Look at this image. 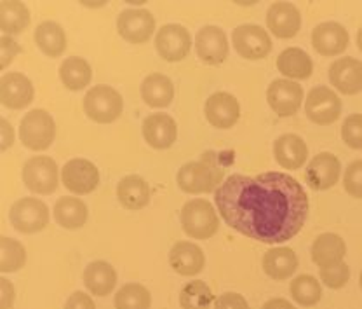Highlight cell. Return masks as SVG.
<instances>
[{
    "label": "cell",
    "mask_w": 362,
    "mask_h": 309,
    "mask_svg": "<svg viewBox=\"0 0 362 309\" xmlns=\"http://www.w3.org/2000/svg\"><path fill=\"white\" fill-rule=\"evenodd\" d=\"M115 309H150L152 296L139 283H126L115 293Z\"/></svg>",
    "instance_id": "d590c367"
},
{
    "label": "cell",
    "mask_w": 362,
    "mask_h": 309,
    "mask_svg": "<svg viewBox=\"0 0 362 309\" xmlns=\"http://www.w3.org/2000/svg\"><path fill=\"white\" fill-rule=\"evenodd\" d=\"M312 261H314L320 269L338 266L343 262L346 255V245L341 236L334 232H324L312 245Z\"/></svg>",
    "instance_id": "cb8c5ba5"
},
{
    "label": "cell",
    "mask_w": 362,
    "mask_h": 309,
    "mask_svg": "<svg viewBox=\"0 0 362 309\" xmlns=\"http://www.w3.org/2000/svg\"><path fill=\"white\" fill-rule=\"evenodd\" d=\"M341 138L352 149H362V116L352 114L343 120Z\"/></svg>",
    "instance_id": "74e56055"
},
{
    "label": "cell",
    "mask_w": 362,
    "mask_h": 309,
    "mask_svg": "<svg viewBox=\"0 0 362 309\" xmlns=\"http://www.w3.org/2000/svg\"><path fill=\"white\" fill-rule=\"evenodd\" d=\"M349 43L350 37L345 26L334 21L317 25L312 32V46L322 56L341 55L349 47Z\"/></svg>",
    "instance_id": "ac0fdd59"
},
{
    "label": "cell",
    "mask_w": 362,
    "mask_h": 309,
    "mask_svg": "<svg viewBox=\"0 0 362 309\" xmlns=\"http://www.w3.org/2000/svg\"><path fill=\"white\" fill-rule=\"evenodd\" d=\"M143 137L153 149H169L178 137V126L171 116L158 112L143 120Z\"/></svg>",
    "instance_id": "44dd1931"
},
{
    "label": "cell",
    "mask_w": 362,
    "mask_h": 309,
    "mask_svg": "<svg viewBox=\"0 0 362 309\" xmlns=\"http://www.w3.org/2000/svg\"><path fill=\"white\" fill-rule=\"evenodd\" d=\"M181 225L183 231L194 240H207L216 235L220 218L216 210L206 199H192L181 208Z\"/></svg>",
    "instance_id": "3957f363"
},
{
    "label": "cell",
    "mask_w": 362,
    "mask_h": 309,
    "mask_svg": "<svg viewBox=\"0 0 362 309\" xmlns=\"http://www.w3.org/2000/svg\"><path fill=\"white\" fill-rule=\"evenodd\" d=\"M341 173V164L334 154L320 152L308 163L305 179L314 191H327L337 186Z\"/></svg>",
    "instance_id": "9a60e30c"
},
{
    "label": "cell",
    "mask_w": 362,
    "mask_h": 309,
    "mask_svg": "<svg viewBox=\"0 0 362 309\" xmlns=\"http://www.w3.org/2000/svg\"><path fill=\"white\" fill-rule=\"evenodd\" d=\"M320 281L329 288H343L350 280V267L345 262L338 264V266L327 267V269H319Z\"/></svg>",
    "instance_id": "f35d334b"
},
{
    "label": "cell",
    "mask_w": 362,
    "mask_h": 309,
    "mask_svg": "<svg viewBox=\"0 0 362 309\" xmlns=\"http://www.w3.org/2000/svg\"><path fill=\"white\" fill-rule=\"evenodd\" d=\"M86 288L96 297L110 296L117 285V271L112 264L105 261H94L84 269Z\"/></svg>",
    "instance_id": "484cf974"
},
{
    "label": "cell",
    "mask_w": 362,
    "mask_h": 309,
    "mask_svg": "<svg viewBox=\"0 0 362 309\" xmlns=\"http://www.w3.org/2000/svg\"><path fill=\"white\" fill-rule=\"evenodd\" d=\"M56 137V124L52 116L42 108L30 111L20 123V138L23 145L32 150H45Z\"/></svg>",
    "instance_id": "5b68a950"
},
{
    "label": "cell",
    "mask_w": 362,
    "mask_h": 309,
    "mask_svg": "<svg viewBox=\"0 0 362 309\" xmlns=\"http://www.w3.org/2000/svg\"><path fill=\"white\" fill-rule=\"evenodd\" d=\"M88 206L82 199L63 196L54 205V218L62 227L78 229L88 222Z\"/></svg>",
    "instance_id": "4dcf8cb0"
},
{
    "label": "cell",
    "mask_w": 362,
    "mask_h": 309,
    "mask_svg": "<svg viewBox=\"0 0 362 309\" xmlns=\"http://www.w3.org/2000/svg\"><path fill=\"white\" fill-rule=\"evenodd\" d=\"M343 186L349 196L356 199H362V159L352 161L346 167L345 176H343Z\"/></svg>",
    "instance_id": "ab89813d"
},
{
    "label": "cell",
    "mask_w": 362,
    "mask_h": 309,
    "mask_svg": "<svg viewBox=\"0 0 362 309\" xmlns=\"http://www.w3.org/2000/svg\"><path fill=\"white\" fill-rule=\"evenodd\" d=\"M117 198L120 205L127 210H141L145 208L152 198L148 182L138 175L124 176L117 186Z\"/></svg>",
    "instance_id": "d4e9b609"
},
{
    "label": "cell",
    "mask_w": 362,
    "mask_h": 309,
    "mask_svg": "<svg viewBox=\"0 0 362 309\" xmlns=\"http://www.w3.org/2000/svg\"><path fill=\"white\" fill-rule=\"evenodd\" d=\"M275 161L284 169H298L308 157V147L301 137L294 133L281 135L274 143Z\"/></svg>",
    "instance_id": "603a6c76"
},
{
    "label": "cell",
    "mask_w": 362,
    "mask_h": 309,
    "mask_svg": "<svg viewBox=\"0 0 362 309\" xmlns=\"http://www.w3.org/2000/svg\"><path fill=\"white\" fill-rule=\"evenodd\" d=\"M141 98L148 107L164 108L175 98V86L173 81L164 74L146 75L141 84Z\"/></svg>",
    "instance_id": "83f0119b"
},
{
    "label": "cell",
    "mask_w": 362,
    "mask_h": 309,
    "mask_svg": "<svg viewBox=\"0 0 362 309\" xmlns=\"http://www.w3.org/2000/svg\"><path fill=\"white\" fill-rule=\"evenodd\" d=\"M21 46L16 40L11 39L9 35H4L0 39V69L6 70L7 65L14 60V56L20 55Z\"/></svg>",
    "instance_id": "60d3db41"
},
{
    "label": "cell",
    "mask_w": 362,
    "mask_h": 309,
    "mask_svg": "<svg viewBox=\"0 0 362 309\" xmlns=\"http://www.w3.org/2000/svg\"><path fill=\"white\" fill-rule=\"evenodd\" d=\"M289 292H291L294 303H298L300 306H315L322 299V286L312 274H300L294 278L289 285Z\"/></svg>",
    "instance_id": "836d02e7"
},
{
    "label": "cell",
    "mask_w": 362,
    "mask_h": 309,
    "mask_svg": "<svg viewBox=\"0 0 362 309\" xmlns=\"http://www.w3.org/2000/svg\"><path fill=\"white\" fill-rule=\"evenodd\" d=\"M23 180L35 194H52L58 189V164L52 157H30L23 167Z\"/></svg>",
    "instance_id": "ba28073f"
},
{
    "label": "cell",
    "mask_w": 362,
    "mask_h": 309,
    "mask_svg": "<svg viewBox=\"0 0 362 309\" xmlns=\"http://www.w3.org/2000/svg\"><path fill=\"white\" fill-rule=\"evenodd\" d=\"M357 46H359V51L362 52V26H361L359 33H357Z\"/></svg>",
    "instance_id": "7dc6e473"
},
{
    "label": "cell",
    "mask_w": 362,
    "mask_h": 309,
    "mask_svg": "<svg viewBox=\"0 0 362 309\" xmlns=\"http://www.w3.org/2000/svg\"><path fill=\"white\" fill-rule=\"evenodd\" d=\"M124 111V100L112 86L100 84L90 88L84 96V112L94 123L110 124L120 118Z\"/></svg>",
    "instance_id": "277c9868"
},
{
    "label": "cell",
    "mask_w": 362,
    "mask_h": 309,
    "mask_svg": "<svg viewBox=\"0 0 362 309\" xmlns=\"http://www.w3.org/2000/svg\"><path fill=\"white\" fill-rule=\"evenodd\" d=\"M329 81L343 95L362 91V62L356 58H339L331 63Z\"/></svg>",
    "instance_id": "ffe728a7"
},
{
    "label": "cell",
    "mask_w": 362,
    "mask_h": 309,
    "mask_svg": "<svg viewBox=\"0 0 362 309\" xmlns=\"http://www.w3.org/2000/svg\"><path fill=\"white\" fill-rule=\"evenodd\" d=\"M59 77L62 82L71 91H78L84 89L93 79V70H90L89 63L81 56H70L65 60L59 67Z\"/></svg>",
    "instance_id": "1f68e13d"
},
{
    "label": "cell",
    "mask_w": 362,
    "mask_h": 309,
    "mask_svg": "<svg viewBox=\"0 0 362 309\" xmlns=\"http://www.w3.org/2000/svg\"><path fill=\"white\" fill-rule=\"evenodd\" d=\"M9 220L16 231L23 235L40 232L49 224V208L44 201L35 198L18 199L9 212Z\"/></svg>",
    "instance_id": "8992f818"
},
{
    "label": "cell",
    "mask_w": 362,
    "mask_h": 309,
    "mask_svg": "<svg viewBox=\"0 0 362 309\" xmlns=\"http://www.w3.org/2000/svg\"><path fill=\"white\" fill-rule=\"evenodd\" d=\"M305 114L312 123L320 124V126L333 124L341 114V100L333 89L326 86H315L307 95Z\"/></svg>",
    "instance_id": "52a82bcc"
},
{
    "label": "cell",
    "mask_w": 362,
    "mask_h": 309,
    "mask_svg": "<svg viewBox=\"0 0 362 309\" xmlns=\"http://www.w3.org/2000/svg\"><path fill=\"white\" fill-rule=\"evenodd\" d=\"M226 225L259 243L293 240L308 217V196L288 173L232 175L214 194Z\"/></svg>",
    "instance_id": "6da1fadb"
},
{
    "label": "cell",
    "mask_w": 362,
    "mask_h": 309,
    "mask_svg": "<svg viewBox=\"0 0 362 309\" xmlns=\"http://www.w3.org/2000/svg\"><path fill=\"white\" fill-rule=\"evenodd\" d=\"M267 100L272 111L281 118H291L303 101V88L289 79H277L267 89Z\"/></svg>",
    "instance_id": "8fae6325"
},
{
    "label": "cell",
    "mask_w": 362,
    "mask_h": 309,
    "mask_svg": "<svg viewBox=\"0 0 362 309\" xmlns=\"http://www.w3.org/2000/svg\"><path fill=\"white\" fill-rule=\"evenodd\" d=\"M277 70L282 75L291 79H308L314 72V63L312 58L300 47H288L279 55Z\"/></svg>",
    "instance_id": "f1b7e54d"
},
{
    "label": "cell",
    "mask_w": 362,
    "mask_h": 309,
    "mask_svg": "<svg viewBox=\"0 0 362 309\" xmlns=\"http://www.w3.org/2000/svg\"><path fill=\"white\" fill-rule=\"evenodd\" d=\"M263 269L272 280H288L298 269V257L293 248L277 247L263 255Z\"/></svg>",
    "instance_id": "4316f807"
},
{
    "label": "cell",
    "mask_w": 362,
    "mask_h": 309,
    "mask_svg": "<svg viewBox=\"0 0 362 309\" xmlns=\"http://www.w3.org/2000/svg\"><path fill=\"white\" fill-rule=\"evenodd\" d=\"M214 309H249L246 297L237 292H225L223 296L216 297Z\"/></svg>",
    "instance_id": "b9f144b4"
},
{
    "label": "cell",
    "mask_w": 362,
    "mask_h": 309,
    "mask_svg": "<svg viewBox=\"0 0 362 309\" xmlns=\"http://www.w3.org/2000/svg\"><path fill=\"white\" fill-rule=\"evenodd\" d=\"M269 30L279 39H291L301 28V14L296 6L289 2L272 4L267 13Z\"/></svg>",
    "instance_id": "d6986e66"
},
{
    "label": "cell",
    "mask_w": 362,
    "mask_h": 309,
    "mask_svg": "<svg viewBox=\"0 0 362 309\" xmlns=\"http://www.w3.org/2000/svg\"><path fill=\"white\" fill-rule=\"evenodd\" d=\"M26 262L25 247L16 240L7 236L0 238V271L2 273H16Z\"/></svg>",
    "instance_id": "8d00e7d4"
},
{
    "label": "cell",
    "mask_w": 362,
    "mask_h": 309,
    "mask_svg": "<svg viewBox=\"0 0 362 309\" xmlns=\"http://www.w3.org/2000/svg\"><path fill=\"white\" fill-rule=\"evenodd\" d=\"M359 283H361V288H362V273H361V278H359Z\"/></svg>",
    "instance_id": "c3c4849f"
},
{
    "label": "cell",
    "mask_w": 362,
    "mask_h": 309,
    "mask_svg": "<svg viewBox=\"0 0 362 309\" xmlns=\"http://www.w3.org/2000/svg\"><path fill=\"white\" fill-rule=\"evenodd\" d=\"M156 47L165 62H181L190 52L192 37L185 26L164 25L156 35Z\"/></svg>",
    "instance_id": "7c38bea8"
},
{
    "label": "cell",
    "mask_w": 362,
    "mask_h": 309,
    "mask_svg": "<svg viewBox=\"0 0 362 309\" xmlns=\"http://www.w3.org/2000/svg\"><path fill=\"white\" fill-rule=\"evenodd\" d=\"M262 309H296V308H294L289 300L281 299V297H275V299L267 300Z\"/></svg>",
    "instance_id": "bcb514c9"
},
{
    "label": "cell",
    "mask_w": 362,
    "mask_h": 309,
    "mask_svg": "<svg viewBox=\"0 0 362 309\" xmlns=\"http://www.w3.org/2000/svg\"><path fill=\"white\" fill-rule=\"evenodd\" d=\"M33 84L26 75L20 72L4 74L0 79V101L4 107L20 111L33 101Z\"/></svg>",
    "instance_id": "2e32d148"
},
{
    "label": "cell",
    "mask_w": 362,
    "mask_h": 309,
    "mask_svg": "<svg viewBox=\"0 0 362 309\" xmlns=\"http://www.w3.org/2000/svg\"><path fill=\"white\" fill-rule=\"evenodd\" d=\"M63 186L74 194H89L100 184V172L88 159H71L62 169Z\"/></svg>",
    "instance_id": "4fadbf2b"
},
{
    "label": "cell",
    "mask_w": 362,
    "mask_h": 309,
    "mask_svg": "<svg viewBox=\"0 0 362 309\" xmlns=\"http://www.w3.org/2000/svg\"><path fill=\"white\" fill-rule=\"evenodd\" d=\"M233 47L243 58L262 60L270 55L272 39L265 28L258 25H240L233 30Z\"/></svg>",
    "instance_id": "30bf717a"
},
{
    "label": "cell",
    "mask_w": 362,
    "mask_h": 309,
    "mask_svg": "<svg viewBox=\"0 0 362 309\" xmlns=\"http://www.w3.org/2000/svg\"><path fill=\"white\" fill-rule=\"evenodd\" d=\"M213 300H216L213 296V290L202 280L190 281L180 292L181 309H209Z\"/></svg>",
    "instance_id": "e575fe53"
},
{
    "label": "cell",
    "mask_w": 362,
    "mask_h": 309,
    "mask_svg": "<svg viewBox=\"0 0 362 309\" xmlns=\"http://www.w3.org/2000/svg\"><path fill=\"white\" fill-rule=\"evenodd\" d=\"M117 30L131 44H145L156 32V18L146 9H126L117 18Z\"/></svg>",
    "instance_id": "9c48e42d"
},
{
    "label": "cell",
    "mask_w": 362,
    "mask_h": 309,
    "mask_svg": "<svg viewBox=\"0 0 362 309\" xmlns=\"http://www.w3.org/2000/svg\"><path fill=\"white\" fill-rule=\"evenodd\" d=\"M0 133H2V150H7L14 140V131L6 119L0 120Z\"/></svg>",
    "instance_id": "f6af8a7d"
},
{
    "label": "cell",
    "mask_w": 362,
    "mask_h": 309,
    "mask_svg": "<svg viewBox=\"0 0 362 309\" xmlns=\"http://www.w3.org/2000/svg\"><path fill=\"white\" fill-rule=\"evenodd\" d=\"M65 309H96L93 297L84 292H74L66 299Z\"/></svg>",
    "instance_id": "7bdbcfd3"
},
{
    "label": "cell",
    "mask_w": 362,
    "mask_h": 309,
    "mask_svg": "<svg viewBox=\"0 0 362 309\" xmlns=\"http://www.w3.org/2000/svg\"><path fill=\"white\" fill-rule=\"evenodd\" d=\"M176 180L183 192L204 194V192H211L223 184V169L209 159L192 161L180 168Z\"/></svg>",
    "instance_id": "7a4b0ae2"
},
{
    "label": "cell",
    "mask_w": 362,
    "mask_h": 309,
    "mask_svg": "<svg viewBox=\"0 0 362 309\" xmlns=\"http://www.w3.org/2000/svg\"><path fill=\"white\" fill-rule=\"evenodd\" d=\"M204 112L211 126L218 130H228L233 124H237L240 118V105L237 98L230 93L218 91L207 98Z\"/></svg>",
    "instance_id": "e0dca14e"
},
{
    "label": "cell",
    "mask_w": 362,
    "mask_h": 309,
    "mask_svg": "<svg viewBox=\"0 0 362 309\" xmlns=\"http://www.w3.org/2000/svg\"><path fill=\"white\" fill-rule=\"evenodd\" d=\"M0 309H11L14 304V297H16V292H14V286L11 285L9 280L6 278H0Z\"/></svg>",
    "instance_id": "ee69618b"
},
{
    "label": "cell",
    "mask_w": 362,
    "mask_h": 309,
    "mask_svg": "<svg viewBox=\"0 0 362 309\" xmlns=\"http://www.w3.org/2000/svg\"><path fill=\"white\" fill-rule=\"evenodd\" d=\"M195 51L199 60L207 65H220L228 56V40L220 26L207 25L195 37Z\"/></svg>",
    "instance_id": "5bb4252c"
},
{
    "label": "cell",
    "mask_w": 362,
    "mask_h": 309,
    "mask_svg": "<svg viewBox=\"0 0 362 309\" xmlns=\"http://www.w3.org/2000/svg\"><path fill=\"white\" fill-rule=\"evenodd\" d=\"M35 43L49 58H58L66 49V33L56 21H44L35 30Z\"/></svg>",
    "instance_id": "f546056e"
},
{
    "label": "cell",
    "mask_w": 362,
    "mask_h": 309,
    "mask_svg": "<svg viewBox=\"0 0 362 309\" xmlns=\"http://www.w3.org/2000/svg\"><path fill=\"white\" fill-rule=\"evenodd\" d=\"M169 262L181 276H195L206 266V255L199 245L192 241H178L169 252Z\"/></svg>",
    "instance_id": "7402d4cb"
},
{
    "label": "cell",
    "mask_w": 362,
    "mask_h": 309,
    "mask_svg": "<svg viewBox=\"0 0 362 309\" xmlns=\"http://www.w3.org/2000/svg\"><path fill=\"white\" fill-rule=\"evenodd\" d=\"M30 25V11L23 2H0V28L6 35L21 33Z\"/></svg>",
    "instance_id": "d6a6232c"
}]
</instances>
